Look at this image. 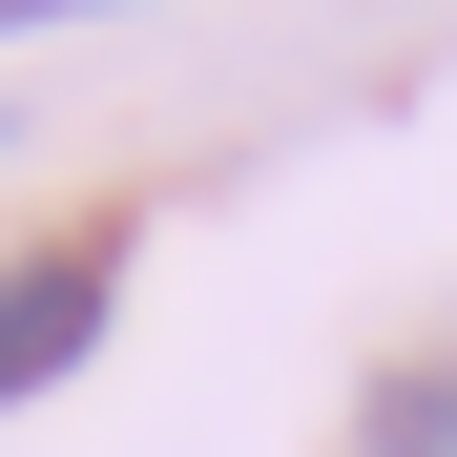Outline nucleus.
I'll return each mask as SVG.
<instances>
[{"label": "nucleus", "mask_w": 457, "mask_h": 457, "mask_svg": "<svg viewBox=\"0 0 457 457\" xmlns=\"http://www.w3.org/2000/svg\"><path fill=\"white\" fill-rule=\"evenodd\" d=\"M104 312H125V250H104V228H84V250H42V270H0V416L62 395V374L104 353Z\"/></svg>", "instance_id": "nucleus-1"}, {"label": "nucleus", "mask_w": 457, "mask_h": 457, "mask_svg": "<svg viewBox=\"0 0 457 457\" xmlns=\"http://www.w3.org/2000/svg\"><path fill=\"white\" fill-rule=\"evenodd\" d=\"M374 457H457V353H416V374H374V416H353Z\"/></svg>", "instance_id": "nucleus-2"}, {"label": "nucleus", "mask_w": 457, "mask_h": 457, "mask_svg": "<svg viewBox=\"0 0 457 457\" xmlns=\"http://www.w3.org/2000/svg\"><path fill=\"white\" fill-rule=\"evenodd\" d=\"M0 21H104V0H0Z\"/></svg>", "instance_id": "nucleus-3"}]
</instances>
